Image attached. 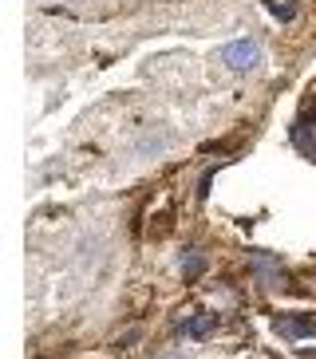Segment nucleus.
<instances>
[{"label":"nucleus","instance_id":"nucleus-1","mask_svg":"<svg viewBox=\"0 0 316 359\" xmlns=\"http://www.w3.org/2000/svg\"><path fill=\"white\" fill-rule=\"evenodd\" d=\"M257 60H261V48L253 40H233L221 48V64L233 72H249V67H257Z\"/></svg>","mask_w":316,"mask_h":359},{"label":"nucleus","instance_id":"nucleus-2","mask_svg":"<svg viewBox=\"0 0 316 359\" xmlns=\"http://www.w3.org/2000/svg\"><path fill=\"white\" fill-rule=\"evenodd\" d=\"M273 324L284 339H312L316 336V316H277Z\"/></svg>","mask_w":316,"mask_h":359},{"label":"nucleus","instance_id":"nucleus-3","mask_svg":"<svg viewBox=\"0 0 316 359\" xmlns=\"http://www.w3.org/2000/svg\"><path fill=\"white\" fill-rule=\"evenodd\" d=\"M210 327H213V316H194V320H186L178 332H182V336H206Z\"/></svg>","mask_w":316,"mask_h":359},{"label":"nucleus","instance_id":"nucleus-4","mask_svg":"<svg viewBox=\"0 0 316 359\" xmlns=\"http://www.w3.org/2000/svg\"><path fill=\"white\" fill-rule=\"evenodd\" d=\"M269 8H273L277 16H281V20H289V16H293V12H296L293 4H269Z\"/></svg>","mask_w":316,"mask_h":359}]
</instances>
